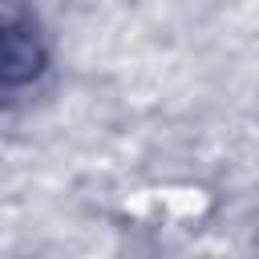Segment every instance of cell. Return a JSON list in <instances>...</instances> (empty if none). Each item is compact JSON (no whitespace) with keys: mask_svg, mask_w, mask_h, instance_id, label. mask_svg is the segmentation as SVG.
Returning a JSON list of instances; mask_svg holds the SVG:
<instances>
[{"mask_svg":"<svg viewBox=\"0 0 259 259\" xmlns=\"http://www.w3.org/2000/svg\"><path fill=\"white\" fill-rule=\"evenodd\" d=\"M45 65V49L32 24L24 20H0V85H20L36 77Z\"/></svg>","mask_w":259,"mask_h":259,"instance_id":"obj_1","label":"cell"}]
</instances>
